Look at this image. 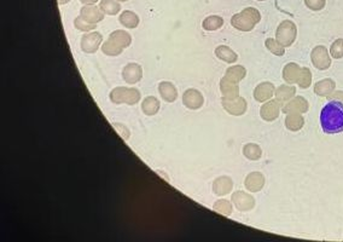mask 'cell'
I'll return each mask as SVG.
<instances>
[{
    "label": "cell",
    "instance_id": "cell-42",
    "mask_svg": "<svg viewBox=\"0 0 343 242\" xmlns=\"http://www.w3.org/2000/svg\"><path fill=\"white\" fill-rule=\"evenodd\" d=\"M117 2H121V3H122V2H127V0H117Z\"/></svg>",
    "mask_w": 343,
    "mask_h": 242
},
{
    "label": "cell",
    "instance_id": "cell-8",
    "mask_svg": "<svg viewBox=\"0 0 343 242\" xmlns=\"http://www.w3.org/2000/svg\"><path fill=\"white\" fill-rule=\"evenodd\" d=\"M182 103H184L186 108H189L191 110L200 109L204 103L203 94L196 89L186 90L184 94H182Z\"/></svg>",
    "mask_w": 343,
    "mask_h": 242
},
{
    "label": "cell",
    "instance_id": "cell-17",
    "mask_svg": "<svg viewBox=\"0 0 343 242\" xmlns=\"http://www.w3.org/2000/svg\"><path fill=\"white\" fill-rule=\"evenodd\" d=\"M232 186H233L232 179L230 177H226V176H221V177H219L214 181L213 191L215 195L224 196L227 195L232 190Z\"/></svg>",
    "mask_w": 343,
    "mask_h": 242
},
{
    "label": "cell",
    "instance_id": "cell-2",
    "mask_svg": "<svg viewBox=\"0 0 343 242\" xmlns=\"http://www.w3.org/2000/svg\"><path fill=\"white\" fill-rule=\"evenodd\" d=\"M261 15L259 10H256L255 8H246L240 14L232 16L231 25L234 28H237L238 31L250 32L259 23Z\"/></svg>",
    "mask_w": 343,
    "mask_h": 242
},
{
    "label": "cell",
    "instance_id": "cell-23",
    "mask_svg": "<svg viewBox=\"0 0 343 242\" xmlns=\"http://www.w3.org/2000/svg\"><path fill=\"white\" fill-rule=\"evenodd\" d=\"M109 39L112 41L115 42L117 46L125 49L128 47L132 42V37H130L129 33H127L126 31H115L110 34Z\"/></svg>",
    "mask_w": 343,
    "mask_h": 242
},
{
    "label": "cell",
    "instance_id": "cell-3",
    "mask_svg": "<svg viewBox=\"0 0 343 242\" xmlns=\"http://www.w3.org/2000/svg\"><path fill=\"white\" fill-rule=\"evenodd\" d=\"M110 100H112L113 103L115 104H129V106H133V104H137L140 100V92L139 90L137 89H129V87H123V86H119L115 87L110 93Z\"/></svg>",
    "mask_w": 343,
    "mask_h": 242
},
{
    "label": "cell",
    "instance_id": "cell-10",
    "mask_svg": "<svg viewBox=\"0 0 343 242\" xmlns=\"http://www.w3.org/2000/svg\"><path fill=\"white\" fill-rule=\"evenodd\" d=\"M308 109H309V104L308 102H307L306 98L302 96L294 97L293 100H290L289 102H286L285 104H283L282 106V110L286 114H290V113L303 114V113L308 112Z\"/></svg>",
    "mask_w": 343,
    "mask_h": 242
},
{
    "label": "cell",
    "instance_id": "cell-16",
    "mask_svg": "<svg viewBox=\"0 0 343 242\" xmlns=\"http://www.w3.org/2000/svg\"><path fill=\"white\" fill-rule=\"evenodd\" d=\"M220 91L225 100H233L240 96V87L236 83H232L227 78H223L220 81Z\"/></svg>",
    "mask_w": 343,
    "mask_h": 242
},
{
    "label": "cell",
    "instance_id": "cell-37",
    "mask_svg": "<svg viewBox=\"0 0 343 242\" xmlns=\"http://www.w3.org/2000/svg\"><path fill=\"white\" fill-rule=\"evenodd\" d=\"M305 4L307 8L313 10V11H320V10L324 9L326 0H305Z\"/></svg>",
    "mask_w": 343,
    "mask_h": 242
},
{
    "label": "cell",
    "instance_id": "cell-24",
    "mask_svg": "<svg viewBox=\"0 0 343 242\" xmlns=\"http://www.w3.org/2000/svg\"><path fill=\"white\" fill-rule=\"evenodd\" d=\"M246 75H247V70L243 65H232V67L227 68L225 78H227L228 80L232 81V83L238 84L240 81L244 79Z\"/></svg>",
    "mask_w": 343,
    "mask_h": 242
},
{
    "label": "cell",
    "instance_id": "cell-27",
    "mask_svg": "<svg viewBox=\"0 0 343 242\" xmlns=\"http://www.w3.org/2000/svg\"><path fill=\"white\" fill-rule=\"evenodd\" d=\"M120 23L122 26H125L126 28H136L138 27L139 25V17L136 12L129 11V10H126L123 11L120 16Z\"/></svg>",
    "mask_w": 343,
    "mask_h": 242
},
{
    "label": "cell",
    "instance_id": "cell-18",
    "mask_svg": "<svg viewBox=\"0 0 343 242\" xmlns=\"http://www.w3.org/2000/svg\"><path fill=\"white\" fill-rule=\"evenodd\" d=\"M159 92L161 94V97L166 102H174L178 97V91H176L175 86L169 81H162L159 85Z\"/></svg>",
    "mask_w": 343,
    "mask_h": 242
},
{
    "label": "cell",
    "instance_id": "cell-26",
    "mask_svg": "<svg viewBox=\"0 0 343 242\" xmlns=\"http://www.w3.org/2000/svg\"><path fill=\"white\" fill-rule=\"evenodd\" d=\"M160 107H161L160 106V101L156 97H152V96L146 97L142 103V110L145 115H149V116H152V115H155V114H157V112L160 110Z\"/></svg>",
    "mask_w": 343,
    "mask_h": 242
},
{
    "label": "cell",
    "instance_id": "cell-4",
    "mask_svg": "<svg viewBox=\"0 0 343 242\" xmlns=\"http://www.w3.org/2000/svg\"><path fill=\"white\" fill-rule=\"evenodd\" d=\"M297 35L296 25L292 21H283L276 32V39L284 47L290 46L295 41Z\"/></svg>",
    "mask_w": 343,
    "mask_h": 242
},
{
    "label": "cell",
    "instance_id": "cell-21",
    "mask_svg": "<svg viewBox=\"0 0 343 242\" xmlns=\"http://www.w3.org/2000/svg\"><path fill=\"white\" fill-rule=\"evenodd\" d=\"M336 83L332 79L320 80L314 85V92L320 97H328L335 91Z\"/></svg>",
    "mask_w": 343,
    "mask_h": 242
},
{
    "label": "cell",
    "instance_id": "cell-1",
    "mask_svg": "<svg viewBox=\"0 0 343 242\" xmlns=\"http://www.w3.org/2000/svg\"><path fill=\"white\" fill-rule=\"evenodd\" d=\"M320 124L323 131L329 135L343 132V104L330 101L320 113Z\"/></svg>",
    "mask_w": 343,
    "mask_h": 242
},
{
    "label": "cell",
    "instance_id": "cell-30",
    "mask_svg": "<svg viewBox=\"0 0 343 242\" xmlns=\"http://www.w3.org/2000/svg\"><path fill=\"white\" fill-rule=\"evenodd\" d=\"M243 155L247 159L251 160V161H256L262 155V150H261V148L257 144L249 143V144H246L243 147Z\"/></svg>",
    "mask_w": 343,
    "mask_h": 242
},
{
    "label": "cell",
    "instance_id": "cell-22",
    "mask_svg": "<svg viewBox=\"0 0 343 242\" xmlns=\"http://www.w3.org/2000/svg\"><path fill=\"white\" fill-rule=\"evenodd\" d=\"M305 125V119L301 114L299 113H290L287 114L285 117V126L289 131H293V132H296V131H300Z\"/></svg>",
    "mask_w": 343,
    "mask_h": 242
},
{
    "label": "cell",
    "instance_id": "cell-35",
    "mask_svg": "<svg viewBox=\"0 0 343 242\" xmlns=\"http://www.w3.org/2000/svg\"><path fill=\"white\" fill-rule=\"evenodd\" d=\"M330 54L331 56L338 60V58L343 57V39H337V40L332 42L331 47H330Z\"/></svg>",
    "mask_w": 343,
    "mask_h": 242
},
{
    "label": "cell",
    "instance_id": "cell-19",
    "mask_svg": "<svg viewBox=\"0 0 343 242\" xmlns=\"http://www.w3.org/2000/svg\"><path fill=\"white\" fill-rule=\"evenodd\" d=\"M301 73V67L296 63H287L283 69V79L287 84H297Z\"/></svg>",
    "mask_w": 343,
    "mask_h": 242
},
{
    "label": "cell",
    "instance_id": "cell-34",
    "mask_svg": "<svg viewBox=\"0 0 343 242\" xmlns=\"http://www.w3.org/2000/svg\"><path fill=\"white\" fill-rule=\"evenodd\" d=\"M213 210L223 215H230L232 213V205L227 200H218L213 206Z\"/></svg>",
    "mask_w": 343,
    "mask_h": 242
},
{
    "label": "cell",
    "instance_id": "cell-5",
    "mask_svg": "<svg viewBox=\"0 0 343 242\" xmlns=\"http://www.w3.org/2000/svg\"><path fill=\"white\" fill-rule=\"evenodd\" d=\"M311 60L313 65L319 70L329 69L330 65H331V58H330L329 51L322 45L313 49L311 52Z\"/></svg>",
    "mask_w": 343,
    "mask_h": 242
},
{
    "label": "cell",
    "instance_id": "cell-25",
    "mask_svg": "<svg viewBox=\"0 0 343 242\" xmlns=\"http://www.w3.org/2000/svg\"><path fill=\"white\" fill-rule=\"evenodd\" d=\"M215 55H217L218 58L226 62V63H234L238 58L236 52L228 46H225V45H220V46L215 49Z\"/></svg>",
    "mask_w": 343,
    "mask_h": 242
},
{
    "label": "cell",
    "instance_id": "cell-36",
    "mask_svg": "<svg viewBox=\"0 0 343 242\" xmlns=\"http://www.w3.org/2000/svg\"><path fill=\"white\" fill-rule=\"evenodd\" d=\"M74 25H75V27H76V29H79V31L81 32H91L92 29H96V25L90 23V22H87L86 19H84L81 16L75 18Z\"/></svg>",
    "mask_w": 343,
    "mask_h": 242
},
{
    "label": "cell",
    "instance_id": "cell-12",
    "mask_svg": "<svg viewBox=\"0 0 343 242\" xmlns=\"http://www.w3.org/2000/svg\"><path fill=\"white\" fill-rule=\"evenodd\" d=\"M80 16L90 23L97 25L98 22H100L104 18V12L100 10L99 6L86 5L81 9Z\"/></svg>",
    "mask_w": 343,
    "mask_h": 242
},
{
    "label": "cell",
    "instance_id": "cell-32",
    "mask_svg": "<svg viewBox=\"0 0 343 242\" xmlns=\"http://www.w3.org/2000/svg\"><path fill=\"white\" fill-rule=\"evenodd\" d=\"M102 51L105 55H108V56H119L120 54H122L123 49L120 47V46H117L115 42L110 40V39H108L107 41L103 42Z\"/></svg>",
    "mask_w": 343,
    "mask_h": 242
},
{
    "label": "cell",
    "instance_id": "cell-9",
    "mask_svg": "<svg viewBox=\"0 0 343 242\" xmlns=\"http://www.w3.org/2000/svg\"><path fill=\"white\" fill-rule=\"evenodd\" d=\"M102 34L98 32H91L85 34L83 37V40H81V49H83L84 52L86 54H94L98 49H99V45L102 44Z\"/></svg>",
    "mask_w": 343,
    "mask_h": 242
},
{
    "label": "cell",
    "instance_id": "cell-7",
    "mask_svg": "<svg viewBox=\"0 0 343 242\" xmlns=\"http://www.w3.org/2000/svg\"><path fill=\"white\" fill-rule=\"evenodd\" d=\"M231 200L236 206L237 210L242 212L253 210L254 206H255V199L244 191H236L234 194H232Z\"/></svg>",
    "mask_w": 343,
    "mask_h": 242
},
{
    "label": "cell",
    "instance_id": "cell-40",
    "mask_svg": "<svg viewBox=\"0 0 343 242\" xmlns=\"http://www.w3.org/2000/svg\"><path fill=\"white\" fill-rule=\"evenodd\" d=\"M80 2L85 5H94L98 2V0H80Z\"/></svg>",
    "mask_w": 343,
    "mask_h": 242
},
{
    "label": "cell",
    "instance_id": "cell-13",
    "mask_svg": "<svg viewBox=\"0 0 343 242\" xmlns=\"http://www.w3.org/2000/svg\"><path fill=\"white\" fill-rule=\"evenodd\" d=\"M143 77V69L139 64L129 63L122 70V78L127 84H137Z\"/></svg>",
    "mask_w": 343,
    "mask_h": 242
},
{
    "label": "cell",
    "instance_id": "cell-31",
    "mask_svg": "<svg viewBox=\"0 0 343 242\" xmlns=\"http://www.w3.org/2000/svg\"><path fill=\"white\" fill-rule=\"evenodd\" d=\"M265 45H266V47L269 49L273 55H276V56H283V55L285 54V49H284L283 45L280 44L277 39H273V38L266 39Z\"/></svg>",
    "mask_w": 343,
    "mask_h": 242
},
{
    "label": "cell",
    "instance_id": "cell-33",
    "mask_svg": "<svg viewBox=\"0 0 343 242\" xmlns=\"http://www.w3.org/2000/svg\"><path fill=\"white\" fill-rule=\"evenodd\" d=\"M312 84V73L308 68H301V73H300V78L297 80V85L301 89H308Z\"/></svg>",
    "mask_w": 343,
    "mask_h": 242
},
{
    "label": "cell",
    "instance_id": "cell-43",
    "mask_svg": "<svg viewBox=\"0 0 343 242\" xmlns=\"http://www.w3.org/2000/svg\"><path fill=\"white\" fill-rule=\"evenodd\" d=\"M259 2H262V0H259Z\"/></svg>",
    "mask_w": 343,
    "mask_h": 242
},
{
    "label": "cell",
    "instance_id": "cell-15",
    "mask_svg": "<svg viewBox=\"0 0 343 242\" xmlns=\"http://www.w3.org/2000/svg\"><path fill=\"white\" fill-rule=\"evenodd\" d=\"M244 185L248 190L251 192H257L263 188L265 185V177L262 173L260 172H251L247 176Z\"/></svg>",
    "mask_w": 343,
    "mask_h": 242
},
{
    "label": "cell",
    "instance_id": "cell-6",
    "mask_svg": "<svg viewBox=\"0 0 343 242\" xmlns=\"http://www.w3.org/2000/svg\"><path fill=\"white\" fill-rule=\"evenodd\" d=\"M221 103H223L224 109L231 115L240 116L247 112L248 104L243 97L238 96L237 98H233V100H225V98H223Z\"/></svg>",
    "mask_w": 343,
    "mask_h": 242
},
{
    "label": "cell",
    "instance_id": "cell-29",
    "mask_svg": "<svg viewBox=\"0 0 343 242\" xmlns=\"http://www.w3.org/2000/svg\"><path fill=\"white\" fill-rule=\"evenodd\" d=\"M224 25V19L223 17H220V16H217V15H212V16H208L207 18L203 19V29L205 31H209V32H213V31H217V29L221 28Z\"/></svg>",
    "mask_w": 343,
    "mask_h": 242
},
{
    "label": "cell",
    "instance_id": "cell-11",
    "mask_svg": "<svg viewBox=\"0 0 343 242\" xmlns=\"http://www.w3.org/2000/svg\"><path fill=\"white\" fill-rule=\"evenodd\" d=\"M280 109H282V104L277 100L267 101L261 107L260 115L265 121H273L279 116Z\"/></svg>",
    "mask_w": 343,
    "mask_h": 242
},
{
    "label": "cell",
    "instance_id": "cell-39",
    "mask_svg": "<svg viewBox=\"0 0 343 242\" xmlns=\"http://www.w3.org/2000/svg\"><path fill=\"white\" fill-rule=\"evenodd\" d=\"M328 98L329 101H336L343 104V91H334L331 94H329Z\"/></svg>",
    "mask_w": 343,
    "mask_h": 242
},
{
    "label": "cell",
    "instance_id": "cell-28",
    "mask_svg": "<svg viewBox=\"0 0 343 242\" xmlns=\"http://www.w3.org/2000/svg\"><path fill=\"white\" fill-rule=\"evenodd\" d=\"M99 8L104 14L107 15H116L121 10L120 2L117 0H100Z\"/></svg>",
    "mask_w": 343,
    "mask_h": 242
},
{
    "label": "cell",
    "instance_id": "cell-41",
    "mask_svg": "<svg viewBox=\"0 0 343 242\" xmlns=\"http://www.w3.org/2000/svg\"><path fill=\"white\" fill-rule=\"evenodd\" d=\"M70 0H57V3L60 5H64V4H67V3H69Z\"/></svg>",
    "mask_w": 343,
    "mask_h": 242
},
{
    "label": "cell",
    "instance_id": "cell-20",
    "mask_svg": "<svg viewBox=\"0 0 343 242\" xmlns=\"http://www.w3.org/2000/svg\"><path fill=\"white\" fill-rule=\"evenodd\" d=\"M276 100L278 101L280 104H285L289 102L290 100H293L296 94V89L289 85H280V86L276 91Z\"/></svg>",
    "mask_w": 343,
    "mask_h": 242
},
{
    "label": "cell",
    "instance_id": "cell-14",
    "mask_svg": "<svg viewBox=\"0 0 343 242\" xmlns=\"http://www.w3.org/2000/svg\"><path fill=\"white\" fill-rule=\"evenodd\" d=\"M274 94V86L272 83H261L254 90V98L256 102L265 103L270 101Z\"/></svg>",
    "mask_w": 343,
    "mask_h": 242
},
{
    "label": "cell",
    "instance_id": "cell-38",
    "mask_svg": "<svg viewBox=\"0 0 343 242\" xmlns=\"http://www.w3.org/2000/svg\"><path fill=\"white\" fill-rule=\"evenodd\" d=\"M114 129L117 131V133L122 137L123 139L127 140L129 137V131L125 125H120V124H114Z\"/></svg>",
    "mask_w": 343,
    "mask_h": 242
}]
</instances>
